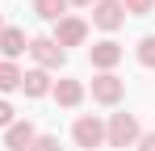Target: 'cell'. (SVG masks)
<instances>
[{"instance_id":"obj_8","label":"cell","mask_w":155,"mask_h":151,"mask_svg":"<svg viewBox=\"0 0 155 151\" xmlns=\"http://www.w3.org/2000/svg\"><path fill=\"white\" fill-rule=\"evenodd\" d=\"M51 97L59 101V109H80L84 97H88V84H84V80H71V76H63V80H54Z\"/></svg>"},{"instance_id":"obj_10","label":"cell","mask_w":155,"mask_h":151,"mask_svg":"<svg viewBox=\"0 0 155 151\" xmlns=\"http://www.w3.org/2000/svg\"><path fill=\"white\" fill-rule=\"evenodd\" d=\"M34 139H38V130H34L29 118H17V122L4 130V147H8V151H29V147H34Z\"/></svg>"},{"instance_id":"obj_14","label":"cell","mask_w":155,"mask_h":151,"mask_svg":"<svg viewBox=\"0 0 155 151\" xmlns=\"http://www.w3.org/2000/svg\"><path fill=\"white\" fill-rule=\"evenodd\" d=\"M134 59L147 67V72H155V34H147V38H138V46H134Z\"/></svg>"},{"instance_id":"obj_3","label":"cell","mask_w":155,"mask_h":151,"mask_svg":"<svg viewBox=\"0 0 155 151\" xmlns=\"http://www.w3.org/2000/svg\"><path fill=\"white\" fill-rule=\"evenodd\" d=\"M88 92H92V101H97V105H105V109H117V105L126 101V80H122L117 72H97Z\"/></svg>"},{"instance_id":"obj_13","label":"cell","mask_w":155,"mask_h":151,"mask_svg":"<svg viewBox=\"0 0 155 151\" xmlns=\"http://www.w3.org/2000/svg\"><path fill=\"white\" fill-rule=\"evenodd\" d=\"M34 13L42 17V21H59V17H67V0H34Z\"/></svg>"},{"instance_id":"obj_17","label":"cell","mask_w":155,"mask_h":151,"mask_svg":"<svg viewBox=\"0 0 155 151\" xmlns=\"http://www.w3.org/2000/svg\"><path fill=\"white\" fill-rule=\"evenodd\" d=\"M29 151H59V134H38Z\"/></svg>"},{"instance_id":"obj_11","label":"cell","mask_w":155,"mask_h":151,"mask_svg":"<svg viewBox=\"0 0 155 151\" xmlns=\"http://www.w3.org/2000/svg\"><path fill=\"white\" fill-rule=\"evenodd\" d=\"M51 88H54V80H51V72H42V67H29V72L21 76V92H25L29 101L51 97Z\"/></svg>"},{"instance_id":"obj_4","label":"cell","mask_w":155,"mask_h":151,"mask_svg":"<svg viewBox=\"0 0 155 151\" xmlns=\"http://www.w3.org/2000/svg\"><path fill=\"white\" fill-rule=\"evenodd\" d=\"M71 139H76L80 151H101L105 147V118L97 113H80L71 122Z\"/></svg>"},{"instance_id":"obj_15","label":"cell","mask_w":155,"mask_h":151,"mask_svg":"<svg viewBox=\"0 0 155 151\" xmlns=\"http://www.w3.org/2000/svg\"><path fill=\"white\" fill-rule=\"evenodd\" d=\"M126 17H151L155 13V0H122Z\"/></svg>"},{"instance_id":"obj_21","label":"cell","mask_w":155,"mask_h":151,"mask_svg":"<svg viewBox=\"0 0 155 151\" xmlns=\"http://www.w3.org/2000/svg\"><path fill=\"white\" fill-rule=\"evenodd\" d=\"M101 151H105V147H101Z\"/></svg>"},{"instance_id":"obj_20","label":"cell","mask_w":155,"mask_h":151,"mask_svg":"<svg viewBox=\"0 0 155 151\" xmlns=\"http://www.w3.org/2000/svg\"><path fill=\"white\" fill-rule=\"evenodd\" d=\"M0 29H4V17H0Z\"/></svg>"},{"instance_id":"obj_9","label":"cell","mask_w":155,"mask_h":151,"mask_svg":"<svg viewBox=\"0 0 155 151\" xmlns=\"http://www.w3.org/2000/svg\"><path fill=\"white\" fill-rule=\"evenodd\" d=\"M25 50H29V34L21 29V25H4V29H0V59L17 63Z\"/></svg>"},{"instance_id":"obj_18","label":"cell","mask_w":155,"mask_h":151,"mask_svg":"<svg viewBox=\"0 0 155 151\" xmlns=\"http://www.w3.org/2000/svg\"><path fill=\"white\" fill-rule=\"evenodd\" d=\"M138 151H155V130H143L138 134V143H134Z\"/></svg>"},{"instance_id":"obj_16","label":"cell","mask_w":155,"mask_h":151,"mask_svg":"<svg viewBox=\"0 0 155 151\" xmlns=\"http://www.w3.org/2000/svg\"><path fill=\"white\" fill-rule=\"evenodd\" d=\"M17 122V109H13V101L0 97V130H8V126Z\"/></svg>"},{"instance_id":"obj_5","label":"cell","mask_w":155,"mask_h":151,"mask_svg":"<svg viewBox=\"0 0 155 151\" xmlns=\"http://www.w3.org/2000/svg\"><path fill=\"white\" fill-rule=\"evenodd\" d=\"M88 29H92V25L84 21V17L67 13V17H59V21L51 25V38H54L63 50H67V46H84V42H88Z\"/></svg>"},{"instance_id":"obj_7","label":"cell","mask_w":155,"mask_h":151,"mask_svg":"<svg viewBox=\"0 0 155 151\" xmlns=\"http://www.w3.org/2000/svg\"><path fill=\"white\" fill-rule=\"evenodd\" d=\"M92 25L101 29V34H117L122 25H126V8H122V0H97L92 4Z\"/></svg>"},{"instance_id":"obj_12","label":"cell","mask_w":155,"mask_h":151,"mask_svg":"<svg viewBox=\"0 0 155 151\" xmlns=\"http://www.w3.org/2000/svg\"><path fill=\"white\" fill-rule=\"evenodd\" d=\"M21 67L17 63H8V59H0V97H8V92H21Z\"/></svg>"},{"instance_id":"obj_1","label":"cell","mask_w":155,"mask_h":151,"mask_svg":"<svg viewBox=\"0 0 155 151\" xmlns=\"http://www.w3.org/2000/svg\"><path fill=\"white\" fill-rule=\"evenodd\" d=\"M138 134H143L138 113H122V109H117V113L105 118V147H134Z\"/></svg>"},{"instance_id":"obj_19","label":"cell","mask_w":155,"mask_h":151,"mask_svg":"<svg viewBox=\"0 0 155 151\" xmlns=\"http://www.w3.org/2000/svg\"><path fill=\"white\" fill-rule=\"evenodd\" d=\"M97 0H67V8H92Z\"/></svg>"},{"instance_id":"obj_6","label":"cell","mask_w":155,"mask_h":151,"mask_svg":"<svg viewBox=\"0 0 155 151\" xmlns=\"http://www.w3.org/2000/svg\"><path fill=\"white\" fill-rule=\"evenodd\" d=\"M122 59H126V46H122L117 38H101V42L88 46V63H92V72H113Z\"/></svg>"},{"instance_id":"obj_2","label":"cell","mask_w":155,"mask_h":151,"mask_svg":"<svg viewBox=\"0 0 155 151\" xmlns=\"http://www.w3.org/2000/svg\"><path fill=\"white\" fill-rule=\"evenodd\" d=\"M29 59H34V67H42V72H63L67 67V50L54 42L51 34H38V38H29Z\"/></svg>"}]
</instances>
